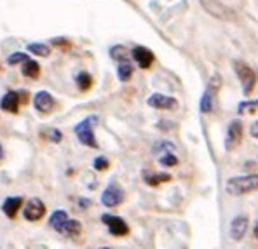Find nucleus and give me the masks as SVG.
<instances>
[{"mask_svg": "<svg viewBox=\"0 0 258 249\" xmlns=\"http://www.w3.org/2000/svg\"><path fill=\"white\" fill-rule=\"evenodd\" d=\"M81 232H82L81 221H79V220H68L61 233H63V235H67V237H79V235H81Z\"/></svg>", "mask_w": 258, "mask_h": 249, "instance_id": "6ab92c4d", "label": "nucleus"}, {"mask_svg": "<svg viewBox=\"0 0 258 249\" xmlns=\"http://www.w3.org/2000/svg\"><path fill=\"white\" fill-rule=\"evenodd\" d=\"M249 134L258 139V120H255V122L251 124V127H249Z\"/></svg>", "mask_w": 258, "mask_h": 249, "instance_id": "c756f323", "label": "nucleus"}, {"mask_svg": "<svg viewBox=\"0 0 258 249\" xmlns=\"http://www.w3.org/2000/svg\"><path fill=\"white\" fill-rule=\"evenodd\" d=\"M166 153H176V146L168 139H161V141H157L152 146V155H155L157 158L166 155Z\"/></svg>", "mask_w": 258, "mask_h": 249, "instance_id": "f3484780", "label": "nucleus"}, {"mask_svg": "<svg viewBox=\"0 0 258 249\" xmlns=\"http://www.w3.org/2000/svg\"><path fill=\"white\" fill-rule=\"evenodd\" d=\"M110 56H112L115 61L119 63H127V58H129V52L124 45H115V47L110 49Z\"/></svg>", "mask_w": 258, "mask_h": 249, "instance_id": "4be33fe9", "label": "nucleus"}, {"mask_svg": "<svg viewBox=\"0 0 258 249\" xmlns=\"http://www.w3.org/2000/svg\"><path fill=\"white\" fill-rule=\"evenodd\" d=\"M256 107H258V100L256 101H244V103L239 105V112L241 113H244V112L253 113V110H255Z\"/></svg>", "mask_w": 258, "mask_h": 249, "instance_id": "cd10ccee", "label": "nucleus"}, {"mask_svg": "<svg viewBox=\"0 0 258 249\" xmlns=\"http://www.w3.org/2000/svg\"><path fill=\"white\" fill-rule=\"evenodd\" d=\"M131 56L136 61V65H138L140 68H143V70L150 68L152 63H154V59H155L154 52H152L150 49L143 47V45H136V47L131 51Z\"/></svg>", "mask_w": 258, "mask_h": 249, "instance_id": "ddd939ff", "label": "nucleus"}, {"mask_svg": "<svg viewBox=\"0 0 258 249\" xmlns=\"http://www.w3.org/2000/svg\"><path fill=\"white\" fill-rule=\"evenodd\" d=\"M0 108L7 113H18V108H20V93H7L6 96L0 101Z\"/></svg>", "mask_w": 258, "mask_h": 249, "instance_id": "4468645a", "label": "nucleus"}, {"mask_svg": "<svg viewBox=\"0 0 258 249\" xmlns=\"http://www.w3.org/2000/svg\"><path fill=\"white\" fill-rule=\"evenodd\" d=\"M101 249H110V247H101Z\"/></svg>", "mask_w": 258, "mask_h": 249, "instance_id": "72a5a7b5", "label": "nucleus"}, {"mask_svg": "<svg viewBox=\"0 0 258 249\" xmlns=\"http://www.w3.org/2000/svg\"><path fill=\"white\" fill-rule=\"evenodd\" d=\"M54 105H56L54 98H52V94L47 93V91H39V93L35 94V98H33V107L40 113H51L54 110Z\"/></svg>", "mask_w": 258, "mask_h": 249, "instance_id": "9b49d317", "label": "nucleus"}, {"mask_svg": "<svg viewBox=\"0 0 258 249\" xmlns=\"http://www.w3.org/2000/svg\"><path fill=\"white\" fill-rule=\"evenodd\" d=\"M26 49H28V52H32V54L42 56V58H47V56L51 54V47H49V45H45V44H42V42L28 44V45H26Z\"/></svg>", "mask_w": 258, "mask_h": 249, "instance_id": "412c9836", "label": "nucleus"}, {"mask_svg": "<svg viewBox=\"0 0 258 249\" xmlns=\"http://www.w3.org/2000/svg\"><path fill=\"white\" fill-rule=\"evenodd\" d=\"M124 202V190L117 183H110L101 194V204L105 207H115Z\"/></svg>", "mask_w": 258, "mask_h": 249, "instance_id": "423d86ee", "label": "nucleus"}, {"mask_svg": "<svg viewBox=\"0 0 258 249\" xmlns=\"http://www.w3.org/2000/svg\"><path fill=\"white\" fill-rule=\"evenodd\" d=\"M143 180H145V183L150 185V187H157V185L166 183V181L171 180V175H168V173H150V171H143Z\"/></svg>", "mask_w": 258, "mask_h": 249, "instance_id": "a211bd4d", "label": "nucleus"}, {"mask_svg": "<svg viewBox=\"0 0 258 249\" xmlns=\"http://www.w3.org/2000/svg\"><path fill=\"white\" fill-rule=\"evenodd\" d=\"M68 220H70V218H68L67 211L58 209V211H54V213L51 214V218H49V226H51L52 230H56V232L61 233Z\"/></svg>", "mask_w": 258, "mask_h": 249, "instance_id": "dca6fc26", "label": "nucleus"}, {"mask_svg": "<svg viewBox=\"0 0 258 249\" xmlns=\"http://www.w3.org/2000/svg\"><path fill=\"white\" fill-rule=\"evenodd\" d=\"M98 122V117L96 115H91L86 117L82 122H79L75 126V134H77L79 141L82 145L89 146V148H98V141H96V136H94V126Z\"/></svg>", "mask_w": 258, "mask_h": 249, "instance_id": "f03ea898", "label": "nucleus"}, {"mask_svg": "<svg viewBox=\"0 0 258 249\" xmlns=\"http://www.w3.org/2000/svg\"><path fill=\"white\" fill-rule=\"evenodd\" d=\"M40 136L45 139H49V141H52V143H59L63 139L61 131H58V129H45L40 133Z\"/></svg>", "mask_w": 258, "mask_h": 249, "instance_id": "393cba45", "label": "nucleus"}, {"mask_svg": "<svg viewBox=\"0 0 258 249\" xmlns=\"http://www.w3.org/2000/svg\"><path fill=\"white\" fill-rule=\"evenodd\" d=\"M242 139V124L241 120H232L227 127V139H225V148L227 150H234L236 146H239Z\"/></svg>", "mask_w": 258, "mask_h": 249, "instance_id": "9d476101", "label": "nucleus"}, {"mask_svg": "<svg viewBox=\"0 0 258 249\" xmlns=\"http://www.w3.org/2000/svg\"><path fill=\"white\" fill-rule=\"evenodd\" d=\"M147 103H149V107L157 108V110H173V108H176L178 101L173 96H168V94L155 93L149 98Z\"/></svg>", "mask_w": 258, "mask_h": 249, "instance_id": "f8f14e48", "label": "nucleus"}, {"mask_svg": "<svg viewBox=\"0 0 258 249\" xmlns=\"http://www.w3.org/2000/svg\"><path fill=\"white\" fill-rule=\"evenodd\" d=\"M234 68H236V73H237L239 80H241V84H242V91H244L246 96H249V94L253 93V89H255V84H256L255 70H251V68L242 61H234Z\"/></svg>", "mask_w": 258, "mask_h": 249, "instance_id": "7ed1b4c3", "label": "nucleus"}, {"mask_svg": "<svg viewBox=\"0 0 258 249\" xmlns=\"http://www.w3.org/2000/svg\"><path fill=\"white\" fill-rule=\"evenodd\" d=\"M117 77H119L120 82H127L129 78L133 77V66L129 63H119V68H117Z\"/></svg>", "mask_w": 258, "mask_h": 249, "instance_id": "5701e85b", "label": "nucleus"}, {"mask_svg": "<svg viewBox=\"0 0 258 249\" xmlns=\"http://www.w3.org/2000/svg\"><path fill=\"white\" fill-rule=\"evenodd\" d=\"M201 6L206 9L208 14H211L213 18H218V20H225V21H230L234 20V11L230 7L223 6L220 0H201Z\"/></svg>", "mask_w": 258, "mask_h": 249, "instance_id": "20e7f679", "label": "nucleus"}, {"mask_svg": "<svg viewBox=\"0 0 258 249\" xmlns=\"http://www.w3.org/2000/svg\"><path fill=\"white\" fill-rule=\"evenodd\" d=\"M248 223H249V220L246 214H237V216L230 221V226H229L230 239L239 242V240L246 235V232H248Z\"/></svg>", "mask_w": 258, "mask_h": 249, "instance_id": "1a4fd4ad", "label": "nucleus"}, {"mask_svg": "<svg viewBox=\"0 0 258 249\" xmlns=\"http://www.w3.org/2000/svg\"><path fill=\"white\" fill-rule=\"evenodd\" d=\"M23 75L28 78H39V75H40L39 63L33 61V59H28V61L23 65Z\"/></svg>", "mask_w": 258, "mask_h": 249, "instance_id": "aec40b11", "label": "nucleus"}, {"mask_svg": "<svg viewBox=\"0 0 258 249\" xmlns=\"http://www.w3.org/2000/svg\"><path fill=\"white\" fill-rule=\"evenodd\" d=\"M21 206H23L21 197H7L2 204V211L7 218L13 220V218H16V214H18V211L21 209Z\"/></svg>", "mask_w": 258, "mask_h": 249, "instance_id": "2eb2a0df", "label": "nucleus"}, {"mask_svg": "<svg viewBox=\"0 0 258 249\" xmlns=\"http://www.w3.org/2000/svg\"><path fill=\"white\" fill-rule=\"evenodd\" d=\"M157 160H159V164L164 165V168H173V165H176V164H178L176 153H166V155L159 157Z\"/></svg>", "mask_w": 258, "mask_h": 249, "instance_id": "a878e982", "label": "nucleus"}, {"mask_svg": "<svg viewBox=\"0 0 258 249\" xmlns=\"http://www.w3.org/2000/svg\"><path fill=\"white\" fill-rule=\"evenodd\" d=\"M4 157V148H2V145H0V158Z\"/></svg>", "mask_w": 258, "mask_h": 249, "instance_id": "473e14b6", "label": "nucleus"}, {"mask_svg": "<svg viewBox=\"0 0 258 249\" xmlns=\"http://www.w3.org/2000/svg\"><path fill=\"white\" fill-rule=\"evenodd\" d=\"M258 190V175H244L229 178L225 183V192L234 197H242V195L253 194Z\"/></svg>", "mask_w": 258, "mask_h": 249, "instance_id": "f257e3e1", "label": "nucleus"}, {"mask_svg": "<svg viewBox=\"0 0 258 249\" xmlns=\"http://www.w3.org/2000/svg\"><path fill=\"white\" fill-rule=\"evenodd\" d=\"M253 235H255V239H258V221L255 223V228H253Z\"/></svg>", "mask_w": 258, "mask_h": 249, "instance_id": "7c9ffc66", "label": "nucleus"}, {"mask_svg": "<svg viewBox=\"0 0 258 249\" xmlns=\"http://www.w3.org/2000/svg\"><path fill=\"white\" fill-rule=\"evenodd\" d=\"M28 59H30L28 54H25V52H14V54H11L9 58H7V63H9L11 66H13V65H20V63L25 65Z\"/></svg>", "mask_w": 258, "mask_h": 249, "instance_id": "bb28decb", "label": "nucleus"}, {"mask_svg": "<svg viewBox=\"0 0 258 249\" xmlns=\"http://www.w3.org/2000/svg\"><path fill=\"white\" fill-rule=\"evenodd\" d=\"M79 204H81L82 207H86V206H89V201H82V199H81V201H79Z\"/></svg>", "mask_w": 258, "mask_h": 249, "instance_id": "2f4dec72", "label": "nucleus"}, {"mask_svg": "<svg viewBox=\"0 0 258 249\" xmlns=\"http://www.w3.org/2000/svg\"><path fill=\"white\" fill-rule=\"evenodd\" d=\"M101 221L107 225L108 232L113 237H124L129 233V226L126 223V220H122L120 216H113V214H103Z\"/></svg>", "mask_w": 258, "mask_h": 249, "instance_id": "39448f33", "label": "nucleus"}, {"mask_svg": "<svg viewBox=\"0 0 258 249\" xmlns=\"http://www.w3.org/2000/svg\"><path fill=\"white\" fill-rule=\"evenodd\" d=\"M45 214V204L40 199L33 197L25 204V209H23V216L26 221H40Z\"/></svg>", "mask_w": 258, "mask_h": 249, "instance_id": "0eeeda50", "label": "nucleus"}, {"mask_svg": "<svg viewBox=\"0 0 258 249\" xmlns=\"http://www.w3.org/2000/svg\"><path fill=\"white\" fill-rule=\"evenodd\" d=\"M93 168L96 171H105V169H108V160L105 157H96L93 162Z\"/></svg>", "mask_w": 258, "mask_h": 249, "instance_id": "c85d7f7f", "label": "nucleus"}, {"mask_svg": "<svg viewBox=\"0 0 258 249\" xmlns=\"http://www.w3.org/2000/svg\"><path fill=\"white\" fill-rule=\"evenodd\" d=\"M77 86L81 91H89L91 86H93V78H91L89 73H86V71H82V73L77 75Z\"/></svg>", "mask_w": 258, "mask_h": 249, "instance_id": "b1692460", "label": "nucleus"}, {"mask_svg": "<svg viewBox=\"0 0 258 249\" xmlns=\"http://www.w3.org/2000/svg\"><path fill=\"white\" fill-rule=\"evenodd\" d=\"M218 88H220V75L216 73V75H213L210 86H208L206 91L203 93V98H201L199 108H201V112H203V113H211V112H213V94H215V89L218 91Z\"/></svg>", "mask_w": 258, "mask_h": 249, "instance_id": "6e6552de", "label": "nucleus"}]
</instances>
